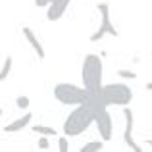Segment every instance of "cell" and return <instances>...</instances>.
<instances>
[{"label": "cell", "mask_w": 152, "mask_h": 152, "mask_svg": "<svg viewBox=\"0 0 152 152\" xmlns=\"http://www.w3.org/2000/svg\"><path fill=\"white\" fill-rule=\"evenodd\" d=\"M94 123V114L93 108L89 104H77L73 108L69 115L64 121V135L66 137H77V135H83L91 125Z\"/></svg>", "instance_id": "obj_1"}, {"label": "cell", "mask_w": 152, "mask_h": 152, "mask_svg": "<svg viewBox=\"0 0 152 152\" xmlns=\"http://www.w3.org/2000/svg\"><path fill=\"white\" fill-rule=\"evenodd\" d=\"M102 60L96 54H87L83 58V67H81V79H83V87L93 93H96L102 87Z\"/></svg>", "instance_id": "obj_2"}, {"label": "cell", "mask_w": 152, "mask_h": 152, "mask_svg": "<svg viewBox=\"0 0 152 152\" xmlns=\"http://www.w3.org/2000/svg\"><path fill=\"white\" fill-rule=\"evenodd\" d=\"M54 98L64 106H77V104H85L93 91L85 89V87H75L71 83H58L54 87Z\"/></svg>", "instance_id": "obj_3"}, {"label": "cell", "mask_w": 152, "mask_h": 152, "mask_svg": "<svg viewBox=\"0 0 152 152\" xmlns=\"http://www.w3.org/2000/svg\"><path fill=\"white\" fill-rule=\"evenodd\" d=\"M98 96L104 106H127L133 100V91L123 83H110L98 89Z\"/></svg>", "instance_id": "obj_4"}, {"label": "cell", "mask_w": 152, "mask_h": 152, "mask_svg": "<svg viewBox=\"0 0 152 152\" xmlns=\"http://www.w3.org/2000/svg\"><path fill=\"white\" fill-rule=\"evenodd\" d=\"M96 8H98V12H100V27H98V31H94V33H93L91 41L98 42L106 33H110L112 37H118V31L114 29L112 19H110V6H108L106 2H100V4H96Z\"/></svg>", "instance_id": "obj_5"}, {"label": "cell", "mask_w": 152, "mask_h": 152, "mask_svg": "<svg viewBox=\"0 0 152 152\" xmlns=\"http://www.w3.org/2000/svg\"><path fill=\"white\" fill-rule=\"evenodd\" d=\"M123 108H125V106H123ZM123 114H125V133H123V141H125V145L129 146L131 150L141 152L142 148L135 142V139H133V112H131L129 108H125Z\"/></svg>", "instance_id": "obj_6"}, {"label": "cell", "mask_w": 152, "mask_h": 152, "mask_svg": "<svg viewBox=\"0 0 152 152\" xmlns=\"http://www.w3.org/2000/svg\"><path fill=\"white\" fill-rule=\"evenodd\" d=\"M21 33H23V37H25V41L29 42V46L35 50V54H37V58L39 60H45V46H42V42L39 41V37L35 35V31L31 29V27H27V25H23L21 27Z\"/></svg>", "instance_id": "obj_7"}, {"label": "cell", "mask_w": 152, "mask_h": 152, "mask_svg": "<svg viewBox=\"0 0 152 152\" xmlns=\"http://www.w3.org/2000/svg\"><path fill=\"white\" fill-rule=\"evenodd\" d=\"M67 6H69V0H52L48 6H46V8H48V12H46L48 19H50V21H58V19L66 14Z\"/></svg>", "instance_id": "obj_8"}, {"label": "cell", "mask_w": 152, "mask_h": 152, "mask_svg": "<svg viewBox=\"0 0 152 152\" xmlns=\"http://www.w3.org/2000/svg\"><path fill=\"white\" fill-rule=\"evenodd\" d=\"M31 119H33V114H29V112H27L25 115H21V118L14 119L12 123H8V125L4 127V131H6V133H18V131L25 129V127L29 125V123H31Z\"/></svg>", "instance_id": "obj_9"}, {"label": "cell", "mask_w": 152, "mask_h": 152, "mask_svg": "<svg viewBox=\"0 0 152 152\" xmlns=\"http://www.w3.org/2000/svg\"><path fill=\"white\" fill-rule=\"evenodd\" d=\"M12 64H14V60H12V56H6V60H4V64H2V67H0V83H2V81H6V79L10 77Z\"/></svg>", "instance_id": "obj_10"}, {"label": "cell", "mask_w": 152, "mask_h": 152, "mask_svg": "<svg viewBox=\"0 0 152 152\" xmlns=\"http://www.w3.org/2000/svg\"><path fill=\"white\" fill-rule=\"evenodd\" d=\"M33 131L39 135H45V137H56L58 131L54 127H48V125H33Z\"/></svg>", "instance_id": "obj_11"}, {"label": "cell", "mask_w": 152, "mask_h": 152, "mask_svg": "<svg viewBox=\"0 0 152 152\" xmlns=\"http://www.w3.org/2000/svg\"><path fill=\"white\" fill-rule=\"evenodd\" d=\"M98 150H104L102 141H93V142H87L85 146H81V152H98Z\"/></svg>", "instance_id": "obj_12"}, {"label": "cell", "mask_w": 152, "mask_h": 152, "mask_svg": "<svg viewBox=\"0 0 152 152\" xmlns=\"http://www.w3.org/2000/svg\"><path fill=\"white\" fill-rule=\"evenodd\" d=\"M29 104H31V102H29V98L23 96V94L15 98V106H18L19 110H27V108H29Z\"/></svg>", "instance_id": "obj_13"}, {"label": "cell", "mask_w": 152, "mask_h": 152, "mask_svg": "<svg viewBox=\"0 0 152 152\" xmlns=\"http://www.w3.org/2000/svg\"><path fill=\"white\" fill-rule=\"evenodd\" d=\"M58 150L60 152H67L69 150V145H67V137H58Z\"/></svg>", "instance_id": "obj_14"}, {"label": "cell", "mask_w": 152, "mask_h": 152, "mask_svg": "<svg viewBox=\"0 0 152 152\" xmlns=\"http://www.w3.org/2000/svg\"><path fill=\"white\" fill-rule=\"evenodd\" d=\"M118 75L121 79H137V73H135V71H127V69H119Z\"/></svg>", "instance_id": "obj_15"}, {"label": "cell", "mask_w": 152, "mask_h": 152, "mask_svg": "<svg viewBox=\"0 0 152 152\" xmlns=\"http://www.w3.org/2000/svg\"><path fill=\"white\" fill-rule=\"evenodd\" d=\"M37 146H39L41 150H48V148H50V145H48V137H45V135H41V139H39Z\"/></svg>", "instance_id": "obj_16"}, {"label": "cell", "mask_w": 152, "mask_h": 152, "mask_svg": "<svg viewBox=\"0 0 152 152\" xmlns=\"http://www.w3.org/2000/svg\"><path fill=\"white\" fill-rule=\"evenodd\" d=\"M50 2H52V0H35V6H37V8H45V6H48Z\"/></svg>", "instance_id": "obj_17"}, {"label": "cell", "mask_w": 152, "mask_h": 152, "mask_svg": "<svg viewBox=\"0 0 152 152\" xmlns=\"http://www.w3.org/2000/svg\"><path fill=\"white\" fill-rule=\"evenodd\" d=\"M146 89H148L150 93H152V81H150V83H146Z\"/></svg>", "instance_id": "obj_18"}, {"label": "cell", "mask_w": 152, "mask_h": 152, "mask_svg": "<svg viewBox=\"0 0 152 152\" xmlns=\"http://www.w3.org/2000/svg\"><path fill=\"white\" fill-rule=\"evenodd\" d=\"M146 145H150V146H152V139H146Z\"/></svg>", "instance_id": "obj_19"}, {"label": "cell", "mask_w": 152, "mask_h": 152, "mask_svg": "<svg viewBox=\"0 0 152 152\" xmlns=\"http://www.w3.org/2000/svg\"><path fill=\"white\" fill-rule=\"evenodd\" d=\"M0 115H2V106H0Z\"/></svg>", "instance_id": "obj_20"}]
</instances>
